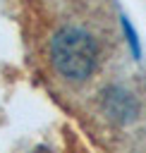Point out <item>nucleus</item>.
I'll return each instance as SVG.
<instances>
[{"mask_svg":"<svg viewBox=\"0 0 146 153\" xmlns=\"http://www.w3.org/2000/svg\"><path fill=\"white\" fill-rule=\"evenodd\" d=\"M55 67L67 79H86L96 65V45L89 33L65 29L53 38L50 45Z\"/></svg>","mask_w":146,"mask_h":153,"instance_id":"f257e3e1","label":"nucleus"}]
</instances>
